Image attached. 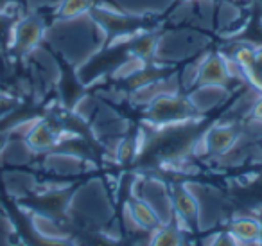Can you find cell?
I'll return each mask as SVG.
<instances>
[{
    "instance_id": "7",
    "label": "cell",
    "mask_w": 262,
    "mask_h": 246,
    "mask_svg": "<svg viewBox=\"0 0 262 246\" xmlns=\"http://www.w3.org/2000/svg\"><path fill=\"white\" fill-rule=\"evenodd\" d=\"M54 142V135L52 131L49 130L45 124H40L33 130V133L29 135V144L36 149H43V148H49V146Z\"/></svg>"
},
{
    "instance_id": "4",
    "label": "cell",
    "mask_w": 262,
    "mask_h": 246,
    "mask_svg": "<svg viewBox=\"0 0 262 246\" xmlns=\"http://www.w3.org/2000/svg\"><path fill=\"white\" fill-rule=\"evenodd\" d=\"M129 212L133 216V221L140 224L144 228H155L158 224V216L155 212L153 207H149L147 203L142 201H133L129 205Z\"/></svg>"
},
{
    "instance_id": "1",
    "label": "cell",
    "mask_w": 262,
    "mask_h": 246,
    "mask_svg": "<svg viewBox=\"0 0 262 246\" xmlns=\"http://www.w3.org/2000/svg\"><path fill=\"white\" fill-rule=\"evenodd\" d=\"M235 63L246 79L262 92V51L241 49L235 54Z\"/></svg>"
},
{
    "instance_id": "12",
    "label": "cell",
    "mask_w": 262,
    "mask_h": 246,
    "mask_svg": "<svg viewBox=\"0 0 262 246\" xmlns=\"http://www.w3.org/2000/svg\"><path fill=\"white\" fill-rule=\"evenodd\" d=\"M253 115L257 117L258 120H262V97L258 99L257 102H255V106H253Z\"/></svg>"
},
{
    "instance_id": "8",
    "label": "cell",
    "mask_w": 262,
    "mask_h": 246,
    "mask_svg": "<svg viewBox=\"0 0 262 246\" xmlns=\"http://www.w3.org/2000/svg\"><path fill=\"white\" fill-rule=\"evenodd\" d=\"M182 239H180L178 230L174 228H162L160 232H157L151 246H180Z\"/></svg>"
},
{
    "instance_id": "2",
    "label": "cell",
    "mask_w": 262,
    "mask_h": 246,
    "mask_svg": "<svg viewBox=\"0 0 262 246\" xmlns=\"http://www.w3.org/2000/svg\"><path fill=\"white\" fill-rule=\"evenodd\" d=\"M228 77V67L219 56H208L198 70V79L203 85H225Z\"/></svg>"
},
{
    "instance_id": "5",
    "label": "cell",
    "mask_w": 262,
    "mask_h": 246,
    "mask_svg": "<svg viewBox=\"0 0 262 246\" xmlns=\"http://www.w3.org/2000/svg\"><path fill=\"white\" fill-rule=\"evenodd\" d=\"M174 207H176V212H178L182 217H187V219H192L198 212L196 201H194L192 196H190L187 191H183V189H176Z\"/></svg>"
},
{
    "instance_id": "11",
    "label": "cell",
    "mask_w": 262,
    "mask_h": 246,
    "mask_svg": "<svg viewBox=\"0 0 262 246\" xmlns=\"http://www.w3.org/2000/svg\"><path fill=\"white\" fill-rule=\"evenodd\" d=\"M237 239L233 235H219L217 239H214L212 246H237Z\"/></svg>"
},
{
    "instance_id": "6",
    "label": "cell",
    "mask_w": 262,
    "mask_h": 246,
    "mask_svg": "<svg viewBox=\"0 0 262 246\" xmlns=\"http://www.w3.org/2000/svg\"><path fill=\"white\" fill-rule=\"evenodd\" d=\"M235 140V135L233 131L226 130V128H217L208 135V146L214 149L215 153H223L230 148Z\"/></svg>"
},
{
    "instance_id": "3",
    "label": "cell",
    "mask_w": 262,
    "mask_h": 246,
    "mask_svg": "<svg viewBox=\"0 0 262 246\" xmlns=\"http://www.w3.org/2000/svg\"><path fill=\"white\" fill-rule=\"evenodd\" d=\"M260 232L262 227L255 219H250V217H241V219L232 223V235L237 241H255L260 235Z\"/></svg>"
},
{
    "instance_id": "9",
    "label": "cell",
    "mask_w": 262,
    "mask_h": 246,
    "mask_svg": "<svg viewBox=\"0 0 262 246\" xmlns=\"http://www.w3.org/2000/svg\"><path fill=\"white\" fill-rule=\"evenodd\" d=\"M88 8H90V0H65L59 13L65 18H74V16H79L81 13H84Z\"/></svg>"
},
{
    "instance_id": "10",
    "label": "cell",
    "mask_w": 262,
    "mask_h": 246,
    "mask_svg": "<svg viewBox=\"0 0 262 246\" xmlns=\"http://www.w3.org/2000/svg\"><path fill=\"white\" fill-rule=\"evenodd\" d=\"M26 26L27 27H24V29H22V40L26 42L27 45H31V44H34V42H36L38 34H40V29H38V26H36V24H33V22L26 24Z\"/></svg>"
}]
</instances>
